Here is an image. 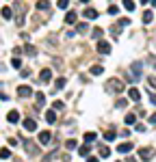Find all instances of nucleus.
Wrapping results in <instances>:
<instances>
[{"mask_svg": "<svg viewBox=\"0 0 156 162\" xmlns=\"http://www.w3.org/2000/svg\"><path fill=\"white\" fill-rule=\"evenodd\" d=\"M11 65H13V67H22V61H20V58H13Z\"/></svg>", "mask_w": 156, "mask_h": 162, "instance_id": "37", "label": "nucleus"}, {"mask_svg": "<svg viewBox=\"0 0 156 162\" xmlns=\"http://www.w3.org/2000/svg\"><path fill=\"white\" fill-rule=\"evenodd\" d=\"M76 22V11H67V15H65V24H74Z\"/></svg>", "mask_w": 156, "mask_h": 162, "instance_id": "16", "label": "nucleus"}, {"mask_svg": "<svg viewBox=\"0 0 156 162\" xmlns=\"http://www.w3.org/2000/svg\"><path fill=\"white\" fill-rule=\"evenodd\" d=\"M50 138H52V134H50V132H39L37 141H39L41 145H48V143H50Z\"/></svg>", "mask_w": 156, "mask_h": 162, "instance_id": "7", "label": "nucleus"}, {"mask_svg": "<svg viewBox=\"0 0 156 162\" xmlns=\"http://www.w3.org/2000/svg\"><path fill=\"white\" fill-rule=\"evenodd\" d=\"M24 50H26V52H28V54H31V56H35V52H37V50H35V48H33V45H26V48H24Z\"/></svg>", "mask_w": 156, "mask_h": 162, "instance_id": "34", "label": "nucleus"}, {"mask_svg": "<svg viewBox=\"0 0 156 162\" xmlns=\"http://www.w3.org/2000/svg\"><path fill=\"white\" fill-rule=\"evenodd\" d=\"M152 7H156V0H152Z\"/></svg>", "mask_w": 156, "mask_h": 162, "instance_id": "49", "label": "nucleus"}, {"mask_svg": "<svg viewBox=\"0 0 156 162\" xmlns=\"http://www.w3.org/2000/svg\"><path fill=\"white\" fill-rule=\"evenodd\" d=\"M0 158H2V160H9V158H11V151H9L7 147H5V149H0Z\"/></svg>", "mask_w": 156, "mask_h": 162, "instance_id": "22", "label": "nucleus"}, {"mask_svg": "<svg viewBox=\"0 0 156 162\" xmlns=\"http://www.w3.org/2000/svg\"><path fill=\"white\" fill-rule=\"evenodd\" d=\"M147 2H152V0H141V5H147Z\"/></svg>", "mask_w": 156, "mask_h": 162, "instance_id": "48", "label": "nucleus"}, {"mask_svg": "<svg viewBox=\"0 0 156 162\" xmlns=\"http://www.w3.org/2000/svg\"><path fill=\"white\" fill-rule=\"evenodd\" d=\"M37 9H39V11H46V9H48V0H41V2H37Z\"/></svg>", "mask_w": 156, "mask_h": 162, "instance_id": "29", "label": "nucleus"}, {"mask_svg": "<svg viewBox=\"0 0 156 162\" xmlns=\"http://www.w3.org/2000/svg\"><path fill=\"white\" fill-rule=\"evenodd\" d=\"M128 97L132 100V102H139L141 100V93H139L137 89H128Z\"/></svg>", "mask_w": 156, "mask_h": 162, "instance_id": "10", "label": "nucleus"}, {"mask_svg": "<svg viewBox=\"0 0 156 162\" xmlns=\"http://www.w3.org/2000/svg\"><path fill=\"white\" fill-rule=\"evenodd\" d=\"M106 89L113 91V93H121V91H124V82L117 80V78H111V80L106 82Z\"/></svg>", "mask_w": 156, "mask_h": 162, "instance_id": "1", "label": "nucleus"}, {"mask_svg": "<svg viewBox=\"0 0 156 162\" xmlns=\"http://www.w3.org/2000/svg\"><path fill=\"white\" fill-rule=\"evenodd\" d=\"M46 121L48 123H54L57 121V112L54 110H46Z\"/></svg>", "mask_w": 156, "mask_h": 162, "instance_id": "15", "label": "nucleus"}, {"mask_svg": "<svg viewBox=\"0 0 156 162\" xmlns=\"http://www.w3.org/2000/svg\"><path fill=\"white\" fill-rule=\"evenodd\" d=\"M39 80L41 82H50L52 80V72H50V69H43V72L39 74Z\"/></svg>", "mask_w": 156, "mask_h": 162, "instance_id": "11", "label": "nucleus"}, {"mask_svg": "<svg viewBox=\"0 0 156 162\" xmlns=\"http://www.w3.org/2000/svg\"><path fill=\"white\" fill-rule=\"evenodd\" d=\"M87 30H89L87 24H78V33H87Z\"/></svg>", "mask_w": 156, "mask_h": 162, "instance_id": "36", "label": "nucleus"}, {"mask_svg": "<svg viewBox=\"0 0 156 162\" xmlns=\"http://www.w3.org/2000/svg\"><path fill=\"white\" fill-rule=\"evenodd\" d=\"M35 100H37V104L41 106V104H46V95L41 93V91H37V93H35Z\"/></svg>", "mask_w": 156, "mask_h": 162, "instance_id": "19", "label": "nucleus"}, {"mask_svg": "<svg viewBox=\"0 0 156 162\" xmlns=\"http://www.w3.org/2000/svg\"><path fill=\"white\" fill-rule=\"evenodd\" d=\"M152 156H154V149H152V147H141V149H139V158H141L143 162L152 160Z\"/></svg>", "mask_w": 156, "mask_h": 162, "instance_id": "4", "label": "nucleus"}, {"mask_svg": "<svg viewBox=\"0 0 156 162\" xmlns=\"http://www.w3.org/2000/svg\"><path fill=\"white\" fill-rule=\"evenodd\" d=\"M65 82H67L65 78H57V80H54V86H57V89H63V86H65Z\"/></svg>", "mask_w": 156, "mask_h": 162, "instance_id": "26", "label": "nucleus"}, {"mask_svg": "<svg viewBox=\"0 0 156 162\" xmlns=\"http://www.w3.org/2000/svg\"><path fill=\"white\" fill-rule=\"evenodd\" d=\"M7 121H11V123H17V121H20V112H17V110H11V112L7 114Z\"/></svg>", "mask_w": 156, "mask_h": 162, "instance_id": "12", "label": "nucleus"}, {"mask_svg": "<svg viewBox=\"0 0 156 162\" xmlns=\"http://www.w3.org/2000/svg\"><path fill=\"white\" fill-rule=\"evenodd\" d=\"M119 33H121V26H119V24H115V26H111V35H113V37H117Z\"/></svg>", "mask_w": 156, "mask_h": 162, "instance_id": "25", "label": "nucleus"}, {"mask_svg": "<svg viewBox=\"0 0 156 162\" xmlns=\"http://www.w3.org/2000/svg\"><path fill=\"white\" fill-rule=\"evenodd\" d=\"M78 153H80V156H87V153H89V145H83V147H78Z\"/></svg>", "mask_w": 156, "mask_h": 162, "instance_id": "30", "label": "nucleus"}, {"mask_svg": "<svg viewBox=\"0 0 156 162\" xmlns=\"http://www.w3.org/2000/svg\"><path fill=\"white\" fill-rule=\"evenodd\" d=\"M93 37H102V28H93Z\"/></svg>", "mask_w": 156, "mask_h": 162, "instance_id": "40", "label": "nucleus"}, {"mask_svg": "<svg viewBox=\"0 0 156 162\" xmlns=\"http://www.w3.org/2000/svg\"><path fill=\"white\" fill-rule=\"evenodd\" d=\"M67 5H69V0H59V2H57L59 9H67Z\"/></svg>", "mask_w": 156, "mask_h": 162, "instance_id": "32", "label": "nucleus"}, {"mask_svg": "<svg viewBox=\"0 0 156 162\" xmlns=\"http://www.w3.org/2000/svg\"><path fill=\"white\" fill-rule=\"evenodd\" d=\"M95 48H98L100 54H111V43H109V41H104V39H100V41L95 43Z\"/></svg>", "mask_w": 156, "mask_h": 162, "instance_id": "3", "label": "nucleus"}, {"mask_svg": "<svg viewBox=\"0 0 156 162\" xmlns=\"http://www.w3.org/2000/svg\"><path fill=\"white\" fill-rule=\"evenodd\" d=\"M124 121H126L128 125H132V123L137 121V114H135V112H128V114H126V119H124Z\"/></svg>", "mask_w": 156, "mask_h": 162, "instance_id": "17", "label": "nucleus"}, {"mask_svg": "<svg viewBox=\"0 0 156 162\" xmlns=\"http://www.w3.org/2000/svg\"><path fill=\"white\" fill-rule=\"evenodd\" d=\"M0 100H7V95L2 93V91H0Z\"/></svg>", "mask_w": 156, "mask_h": 162, "instance_id": "45", "label": "nucleus"}, {"mask_svg": "<svg viewBox=\"0 0 156 162\" xmlns=\"http://www.w3.org/2000/svg\"><path fill=\"white\" fill-rule=\"evenodd\" d=\"M147 121H150V123H156V112H154V114H150V119H147Z\"/></svg>", "mask_w": 156, "mask_h": 162, "instance_id": "43", "label": "nucleus"}, {"mask_svg": "<svg viewBox=\"0 0 156 162\" xmlns=\"http://www.w3.org/2000/svg\"><path fill=\"white\" fill-rule=\"evenodd\" d=\"M24 149H26V153H28V156H39V147H37L33 141H26V143H24Z\"/></svg>", "mask_w": 156, "mask_h": 162, "instance_id": "5", "label": "nucleus"}, {"mask_svg": "<svg viewBox=\"0 0 156 162\" xmlns=\"http://www.w3.org/2000/svg\"><path fill=\"white\" fill-rule=\"evenodd\" d=\"M52 108H54V110H61V108H63V102H61V100H57L54 104H52Z\"/></svg>", "mask_w": 156, "mask_h": 162, "instance_id": "33", "label": "nucleus"}, {"mask_svg": "<svg viewBox=\"0 0 156 162\" xmlns=\"http://www.w3.org/2000/svg\"><path fill=\"white\" fill-rule=\"evenodd\" d=\"M126 162H137V160L135 158H126Z\"/></svg>", "mask_w": 156, "mask_h": 162, "instance_id": "46", "label": "nucleus"}, {"mask_svg": "<svg viewBox=\"0 0 156 162\" xmlns=\"http://www.w3.org/2000/svg\"><path fill=\"white\" fill-rule=\"evenodd\" d=\"M104 138H106V141H113L115 138V130H106L104 132Z\"/></svg>", "mask_w": 156, "mask_h": 162, "instance_id": "27", "label": "nucleus"}, {"mask_svg": "<svg viewBox=\"0 0 156 162\" xmlns=\"http://www.w3.org/2000/svg\"><path fill=\"white\" fill-rule=\"evenodd\" d=\"M147 63H150L152 67H156V56H150V58H147Z\"/></svg>", "mask_w": 156, "mask_h": 162, "instance_id": "42", "label": "nucleus"}, {"mask_svg": "<svg viewBox=\"0 0 156 162\" xmlns=\"http://www.w3.org/2000/svg\"><path fill=\"white\" fill-rule=\"evenodd\" d=\"M87 162H98V158H89V160H87Z\"/></svg>", "mask_w": 156, "mask_h": 162, "instance_id": "47", "label": "nucleus"}, {"mask_svg": "<svg viewBox=\"0 0 156 162\" xmlns=\"http://www.w3.org/2000/svg\"><path fill=\"white\" fill-rule=\"evenodd\" d=\"M83 15H85L87 19H95V17H98L100 13H98L95 9H91V7H89V9H85V11H83Z\"/></svg>", "mask_w": 156, "mask_h": 162, "instance_id": "9", "label": "nucleus"}, {"mask_svg": "<svg viewBox=\"0 0 156 162\" xmlns=\"http://www.w3.org/2000/svg\"><path fill=\"white\" fill-rule=\"evenodd\" d=\"M100 156H102V158H109V156H111L109 147H100Z\"/></svg>", "mask_w": 156, "mask_h": 162, "instance_id": "28", "label": "nucleus"}, {"mask_svg": "<svg viewBox=\"0 0 156 162\" xmlns=\"http://www.w3.org/2000/svg\"><path fill=\"white\" fill-rule=\"evenodd\" d=\"M109 13H111V15H117V13H119V7H117V5H111V7H109Z\"/></svg>", "mask_w": 156, "mask_h": 162, "instance_id": "31", "label": "nucleus"}, {"mask_svg": "<svg viewBox=\"0 0 156 162\" xmlns=\"http://www.w3.org/2000/svg\"><path fill=\"white\" fill-rule=\"evenodd\" d=\"M17 95H20V97H31V95H33V89H31V86H20V89H17Z\"/></svg>", "mask_w": 156, "mask_h": 162, "instance_id": "8", "label": "nucleus"}, {"mask_svg": "<svg viewBox=\"0 0 156 162\" xmlns=\"http://www.w3.org/2000/svg\"><path fill=\"white\" fill-rule=\"evenodd\" d=\"M102 72H104V69H102V65H93V67H91V74H93V76H100Z\"/></svg>", "mask_w": 156, "mask_h": 162, "instance_id": "21", "label": "nucleus"}, {"mask_svg": "<svg viewBox=\"0 0 156 162\" xmlns=\"http://www.w3.org/2000/svg\"><path fill=\"white\" fill-rule=\"evenodd\" d=\"M150 102H152V104H156V93H152V95H150Z\"/></svg>", "mask_w": 156, "mask_h": 162, "instance_id": "44", "label": "nucleus"}, {"mask_svg": "<svg viewBox=\"0 0 156 162\" xmlns=\"http://www.w3.org/2000/svg\"><path fill=\"white\" fill-rule=\"evenodd\" d=\"M115 106H117V108H124V106H126V100H117V104H115Z\"/></svg>", "mask_w": 156, "mask_h": 162, "instance_id": "41", "label": "nucleus"}, {"mask_svg": "<svg viewBox=\"0 0 156 162\" xmlns=\"http://www.w3.org/2000/svg\"><path fill=\"white\" fill-rule=\"evenodd\" d=\"M141 69H143V63L141 61H135L130 65V72H132V80H139L141 78Z\"/></svg>", "mask_w": 156, "mask_h": 162, "instance_id": "2", "label": "nucleus"}, {"mask_svg": "<svg viewBox=\"0 0 156 162\" xmlns=\"http://www.w3.org/2000/svg\"><path fill=\"white\" fill-rule=\"evenodd\" d=\"M117 24H119V26H121V28H124V26H128V24H130V19H126V17H121V19H119V22H117Z\"/></svg>", "mask_w": 156, "mask_h": 162, "instance_id": "35", "label": "nucleus"}, {"mask_svg": "<svg viewBox=\"0 0 156 162\" xmlns=\"http://www.w3.org/2000/svg\"><path fill=\"white\" fill-rule=\"evenodd\" d=\"M132 147H135L132 141H130V143H119V145H117V151H119V153H130V151H132Z\"/></svg>", "mask_w": 156, "mask_h": 162, "instance_id": "6", "label": "nucleus"}, {"mask_svg": "<svg viewBox=\"0 0 156 162\" xmlns=\"http://www.w3.org/2000/svg\"><path fill=\"white\" fill-rule=\"evenodd\" d=\"M65 147H67V149H76V147H78V143L74 141V138H69V141H65Z\"/></svg>", "mask_w": 156, "mask_h": 162, "instance_id": "23", "label": "nucleus"}, {"mask_svg": "<svg viewBox=\"0 0 156 162\" xmlns=\"http://www.w3.org/2000/svg\"><path fill=\"white\" fill-rule=\"evenodd\" d=\"M93 141H95V132H87V134H85V143L89 145V143H93Z\"/></svg>", "mask_w": 156, "mask_h": 162, "instance_id": "20", "label": "nucleus"}, {"mask_svg": "<svg viewBox=\"0 0 156 162\" xmlns=\"http://www.w3.org/2000/svg\"><path fill=\"white\" fill-rule=\"evenodd\" d=\"M135 130H137V132H145V125H143V123H137Z\"/></svg>", "mask_w": 156, "mask_h": 162, "instance_id": "38", "label": "nucleus"}, {"mask_svg": "<svg viewBox=\"0 0 156 162\" xmlns=\"http://www.w3.org/2000/svg\"><path fill=\"white\" fill-rule=\"evenodd\" d=\"M147 82H150V86H152V89H156V78H154V76H152V78H147Z\"/></svg>", "mask_w": 156, "mask_h": 162, "instance_id": "39", "label": "nucleus"}, {"mask_svg": "<svg viewBox=\"0 0 156 162\" xmlns=\"http://www.w3.org/2000/svg\"><path fill=\"white\" fill-rule=\"evenodd\" d=\"M2 17H7V19H11V17H13V11H11L9 7H5V9H2Z\"/></svg>", "mask_w": 156, "mask_h": 162, "instance_id": "24", "label": "nucleus"}, {"mask_svg": "<svg viewBox=\"0 0 156 162\" xmlns=\"http://www.w3.org/2000/svg\"><path fill=\"white\" fill-rule=\"evenodd\" d=\"M24 128L28 130V132H35V130H37V123H35L33 119H26V121H24Z\"/></svg>", "mask_w": 156, "mask_h": 162, "instance_id": "14", "label": "nucleus"}, {"mask_svg": "<svg viewBox=\"0 0 156 162\" xmlns=\"http://www.w3.org/2000/svg\"><path fill=\"white\" fill-rule=\"evenodd\" d=\"M121 2H124V9H126V11H130V13H132V11L137 9V5H135V0H121Z\"/></svg>", "mask_w": 156, "mask_h": 162, "instance_id": "13", "label": "nucleus"}, {"mask_svg": "<svg viewBox=\"0 0 156 162\" xmlns=\"http://www.w3.org/2000/svg\"><path fill=\"white\" fill-rule=\"evenodd\" d=\"M152 19H154V13H152L150 9H145V13H143V22H145V24H150Z\"/></svg>", "mask_w": 156, "mask_h": 162, "instance_id": "18", "label": "nucleus"}]
</instances>
